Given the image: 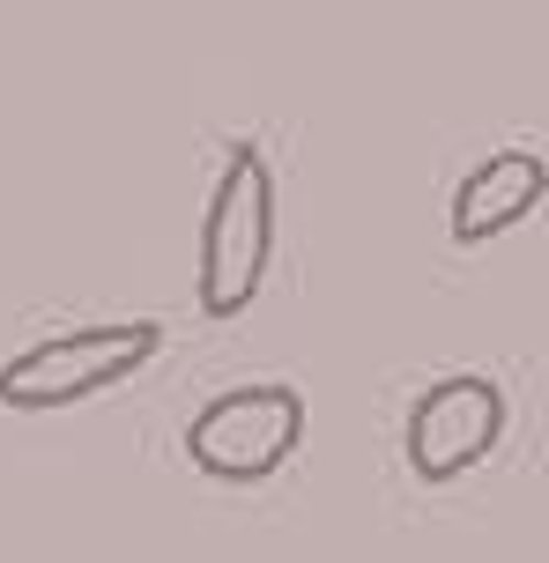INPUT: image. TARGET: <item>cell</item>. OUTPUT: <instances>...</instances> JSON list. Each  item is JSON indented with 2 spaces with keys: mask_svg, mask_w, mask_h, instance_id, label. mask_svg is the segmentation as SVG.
Wrapping results in <instances>:
<instances>
[{
  "mask_svg": "<svg viewBox=\"0 0 549 563\" xmlns=\"http://www.w3.org/2000/svg\"><path fill=\"white\" fill-rule=\"evenodd\" d=\"M267 260H275V170L261 141H231V156L216 170V194L201 216V311L238 319L261 297Z\"/></svg>",
  "mask_w": 549,
  "mask_h": 563,
  "instance_id": "cell-1",
  "label": "cell"
},
{
  "mask_svg": "<svg viewBox=\"0 0 549 563\" xmlns=\"http://www.w3.org/2000/svg\"><path fill=\"white\" fill-rule=\"evenodd\" d=\"M164 327L156 319H112V327H67L53 341H30L23 356L0 364V408L15 416H45V408H75V400L112 394L119 378L156 364Z\"/></svg>",
  "mask_w": 549,
  "mask_h": 563,
  "instance_id": "cell-2",
  "label": "cell"
},
{
  "mask_svg": "<svg viewBox=\"0 0 549 563\" xmlns=\"http://www.w3.org/2000/svg\"><path fill=\"white\" fill-rule=\"evenodd\" d=\"M297 445H305V394L275 386V378L216 394L186 422V460L208 482H267L275 467H289Z\"/></svg>",
  "mask_w": 549,
  "mask_h": 563,
  "instance_id": "cell-3",
  "label": "cell"
},
{
  "mask_svg": "<svg viewBox=\"0 0 549 563\" xmlns=\"http://www.w3.org/2000/svg\"><path fill=\"white\" fill-rule=\"evenodd\" d=\"M497 438H505V386L483 371H453V378L416 394V408L402 422V460L416 482L446 489V482L475 475L497 452Z\"/></svg>",
  "mask_w": 549,
  "mask_h": 563,
  "instance_id": "cell-4",
  "label": "cell"
},
{
  "mask_svg": "<svg viewBox=\"0 0 549 563\" xmlns=\"http://www.w3.org/2000/svg\"><path fill=\"white\" fill-rule=\"evenodd\" d=\"M542 194H549L542 156H535V148H497V156H483V164L453 186L446 230H453V245H491V238H505L513 223H527Z\"/></svg>",
  "mask_w": 549,
  "mask_h": 563,
  "instance_id": "cell-5",
  "label": "cell"
}]
</instances>
